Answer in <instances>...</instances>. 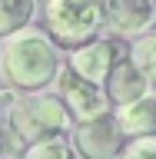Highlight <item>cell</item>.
Returning a JSON list of instances; mask_svg holds the SVG:
<instances>
[{
    "label": "cell",
    "mask_w": 156,
    "mask_h": 159,
    "mask_svg": "<svg viewBox=\"0 0 156 159\" xmlns=\"http://www.w3.org/2000/svg\"><path fill=\"white\" fill-rule=\"evenodd\" d=\"M60 50L50 33L40 30H17L0 43V76L17 93H40L50 83H57L60 73Z\"/></svg>",
    "instance_id": "obj_1"
},
{
    "label": "cell",
    "mask_w": 156,
    "mask_h": 159,
    "mask_svg": "<svg viewBox=\"0 0 156 159\" xmlns=\"http://www.w3.org/2000/svg\"><path fill=\"white\" fill-rule=\"evenodd\" d=\"M7 129L27 146L33 139H43V136H57V133H70L73 126V116H70L67 103L53 93H20L13 99L10 113L3 116Z\"/></svg>",
    "instance_id": "obj_2"
},
{
    "label": "cell",
    "mask_w": 156,
    "mask_h": 159,
    "mask_svg": "<svg viewBox=\"0 0 156 159\" xmlns=\"http://www.w3.org/2000/svg\"><path fill=\"white\" fill-rule=\"evenodd\" d=\"M103 27V0H50L47 30L50 40L63 50L93 40Z\"/></svg>",
    "instance_id": "obj_3"
},
{
    "label": "cell",
    "mask_w": 156,
    "mask_h": 159,
    "mask_svg": "<svg viewBox=\"0 0 156 159\" xmlns=\"http://www.w3.org/2000/svg\"><path fill=\"white\" fill-rule=\"evenodd\" d=\"M70 143L80 159H120L126 133L120 129L116 113H103V116L77 119L70 126Z\"/></svg>",
    "instance_id": "obj_4"
},
{
    "label": "cell",
    "mask_w": 156,
    "mask_h": 159,
    "mask_svg": "<svg viewBox=\"0 0 156 159\" xmlns=\"http://www.w3.org/2000/svg\"><path fill=\"white\" fill-rule=\"evenodd\" d=\"M57 96L67 103L73 123L77 119L113 113V106H110V99H106V89L100 86V83H93V80L80 76L77 70H70V66H60V73H57Z\"/></svg>",
    "instance_id": "obj_5"
},
{
    "label": "cell",
    "mask_w": 156,
    "mask_h": 159,
    "mask_svg": "<svg viewBox=\"0 0 156 159\" xmlns=\"http://www.w3.org/2000/svg\"><path fill=\"white\" fill-rule=\"evenodd\" d=\"M126 57L123 50H120L116 40H103V37H93L87 40V43H80V47L70 50V70H77L80 76L93 80V83H100L103 86V80L110 76V70L116 66L120 60Z\"/></svg>",
    "instance_id": "obj_6"
},
{
    "label": "cell",
    "mask_w": 156,
    "mask_h": 159,
    "mask_svg": "<svg viewBox=\"0 0 156 159\" xmlns=\"http://www.w3.org/2000/svg\"><path fill=\"white\" fill-rule=\"evenodd\" d=\"M103 20L120 37H139L153 27L156 7L153 0H103Z\"/></svg>",
    "instance_id": "obj_7"
},
{
    "label": "cell",
    "mask_w": 156,
    "mask_h": 159,
    "mask_svg": "<svg viewBox=\"0 0 156 159\" xmlns=\"http://www.w3.org/2000/svg\"><path fill=\"white\" fill-rule=\"evenodd\" d=\"M103 89H106L110 106L120 109V106H126V103H133V99L146 96L149 89H153V80L143 76V73H139V66L130 60V53H126L116 66L110 70V76L103 80Z\"/></svg>",
    "instance_id": "obj_8"
},
{
    "label": "cell",
    "mask_w": 156,
    "mask_h": 159,
    "mask_svg": "<svg viewBox=\"0 0 156 159\" xmlns=\"http://www.w3.org/2000/svg\"><path fill=\"white\" fill-rule=\"evenodd\" d=\"M113 113H116V123L126 136H149V133H156V89H149L146 96L133 99V103L113 109Z\"/></svg>",
    "instance_id": "obj_9"
},
{
    "label": "cell",
    "mask_w": 156,
    "mask_h": 159,
    "mask_svg": "<svg viewBox=\"0 0 156 159\" xmlns=\"http://www.w3.org/2000/svg\"><path fill=\"white\" fill-rule=\"evenodd\" d=\"M17 159H80V156L73 152L70 133H57V136H43V139L27 143Z\"/></svg>",
    "instance_id": "obj_10"
},
{
    "label": "cell",
    "mask_w": 156,
    "mask_h": 159,
    "mask_svg": "<svg viewBox=\"0 0 156 159\" xmlns=\"http://www.w3.org/2000/svg\"><path fill=\"white\" fill-rule=\"evenodd\" d=\"M33 10H37V0H0V37L30 27Z\"/></svg>",
    "instance_id": "obj_11"
},
{
    "label": "cell",
    "mask_w": 156,
    "mask_h": 159,
    "mask_svg": "<svg viewBox=\"0 0 156 159\" xmlns=\"http://www.w3.org/2000/svg\"><path fill=\"white\" fill-rule=\"evenodd\" d=\"M130 60L139 66V73L143 76H149L156 83V33H139L136 40H133V47H130Z\"/></svg>",
    "instance_id": "obj_12"
},
{
    "label": "cell",
    "mask_w": 156,
    "mask_h": 159,
    "mask_svg": "<svg viewBox=\"0 0 156 159\" xmlns=\"http://www.w3.org/2000/svg\"><path fill=\"white\" fill-rule=\"evenodd\" d=\"M120 159H156V133L149 136H126Z\"/></svg>",
    "instance_id": "obj_13"
},
{
    "label": "cell",
    "mask_w": 156,
    "mask_h": 159,
    "mask_svg": "<svg viewBox=\"0 0 156 159\" xmlns=\"http://www.w3.org/2000/svg\"><path fill=\"white\" fill-rule=\"evenodd\" d=\"M43 3H50V0H43Z\"/></svg>",
    "instance_id": "obj_14"
}]
</instances>
